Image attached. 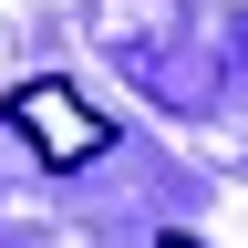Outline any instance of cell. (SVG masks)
<instances>
[{
  "instance_id": "cell-1",
  "label": "cell",
  "mask_w": 248,
  "mask_h": 248,
  "mask_svg": "<svg viewBox=\"0 0 248 248\" xmlns=\"http://www.w3.org/2000/svg\"><path fill=\"white\" fill-rule=\"evenodd\" d=\"M11 135L42 155V166H93V155L114 145V114L93 104V93H73L62 73H31V83H11Z\"/></svg>"
},
{
  "instance_id": "cell-2",
  "label": "cell",
  "mask_w": 248,
  "mask_h": 248,
  "mask_svg": "<svg viewBox=\"0 0 248 248\" xmlns=\"http://www.w3.org/2000/svg\"><path fill=\"white\" fill-rule=\"evenodd\" d=\"M155 248H197V238H186V228H166V238H155Z\"/></svg>"
}]
</instances>
